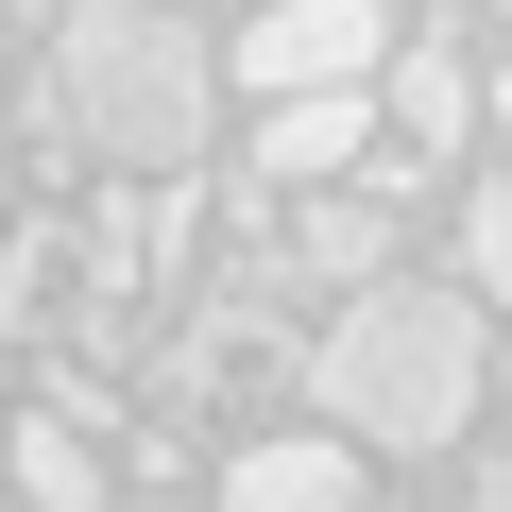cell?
Masks as SVG:
<instances>
[{"label":"cell","instance_id":"cell-1","mask_svg":"<svg viewBox=\"0 0 512 512\" xmlns=\"http://www.w3.org/2000/svg\"><path fill=\"white\" fill-rule=\"evenodd\" d=\"M35 120L86 137L103 171L137 188H205V120H222V52L154 0H52V69H35Z\"/></svg>","mask_w":512,"mask_h":512},{"label":"cell","instance_id":"cell-3","mask_svg":"<svg viewBox=\"0 0 512 512\" xmlns=\"http://www.w3.org/2000/svg\"><path fill=\"white\" fill-rule=\"evenodd\" d=\"M256 103H325V86H376L393 69V0H256L222 35Z\"/></svg>","mask_w":512,"mask_h":512},{"label":"cell","instance_id":"cell-8","mask_svg":"<svg viewBox=\"0 0 512 512\" xmlns=\"http://www.w3.org/2000/svg\"><path fill=\"white\" fill-rule=\"evenodd\" d=\"M18 495H35V512H137V495L103 478V444H86V427H35V444H18Z\"/></svg>","mask_w":512,"mask_h":512},{"label":"cell","instance_id":"cell-7","mask_svg":"<svg viewBox=\"0 0 512 512\" xmlns=\"http://www.w3.org/2000/svg\"><path fill=\"white\" fill-rule=\"evenodd\" d=\"M376 120H393V137H427V154H461V137H478V69H461L444 35H393V69H376Z\"/></svg>","mask_w":512,"mask_h":512},{"label":"cell","instance_id":"cell-13","mask_svg":"<svg viewBox=\"0 0 512 512\" xmlns=\"http://www.w3.org/2000/svg\"><path fill=\"white\" fill-rule=\"evenodd\" d=\"M154 18H205V0H154Z\"/></svg>","mask_w":512,"mask_h":512},{"label":"cell","instance_id":"cell-14","mask_svg":"<svg viewBox=\"0 0 512 512\" xmlns=\"http://www.w3.org/2000/svg\"><path fill=\"white\" fill-rule=\"evenodd\" d=\"M0 222H18V205H0Z\"/></svg>","mask_w":512,"mask_h":512},{"label":"cell","instance_id":"cell-9","mask_svg":"<svg viewBox=\"0 0 512 512\" xmlns=\"http://www.w3.org/2000/svg\"><path fill=\"white\" fill-rule=\"evenodd\" d=\"M35 325H52V239H35V222H0V359H18Z\"/></svg>","mask_w":512,"mask_h":512},{"label":"cell","instance_id":"cell-4","mask_svg":"<svg viewBox=\"0 0 512 512\" xmlns=\"http://www.w3.org/2000/svg\"><path fill=\"white\" fill-rule=\"evenodd\" d=\"M359 495H376V478H359V444H325V427H291V444H239L205 512H359Z\"/></svg>","mask_w":512,"mask_h":512},{"label":"cell","instance_id":"cell-2","mask_svg":"<svg viewBox=\"0 0 512 512\" xmlns=\"http://www.w3.org/2000/svg\"><path fill=\"white\" fill-rule=\"evenodd\" d=\"M308 393H325L342 444H461V410H478V308L376 274V291H342V325L308 342Z\"/></svg>","mask_w":512,"mask_h":512},{"label":"cell","instance_id":"cell-5","mask_svg":"<svg viewBox=\"0 0 512 512\" xmlns=\"http://www.w3.org/2000/svg\"><path fill=\"white\" fill-rule=\"evenodd\" d=\"M256 171H274L291 205H308V188H342V171H376V86H325V103H274V120H256Z\"/></svg>","mask_w":512,"mask_h":512},{"label":"cell","instance_id":"cell-12","mask_svg":"<svg viewBox=\"0 0 512 512\" xmlns=\"http://www.w3.org/2000/svg\"><path fill=\"white\" fill-rule=\"evenodd\" d=\"M478 137H495V154H512V86H478Z\"/></svg>","mask_w":512,"mask_h":512},{"label":"cell","instance_id":"cell-6","mask_svg":"<svg viewBox=\"0 0 512 512\" xmlns=\"http://www.w3.org/2000/svg\"><path fill=\"white\" fill-rule=\"evenodd\" d=\"M291 274L376 291V274H393V188H308V205H291Z\"/></svg>","mask_w":512,"mask_h":512},{"label":"cell","instance_id":"cell-11","mask_svg":"<svg viewBox=\"0 0 512 512\" xmlns=\"http://www.w3.org/2000/svg\"><path fill=\"white\" fill-rule=\"evenodd\" d=\"M461 512H512V444H495V461H478V478H461Z\"/></svg>","mask_w":512,"mask_h":512},{"label":"cell","instance_id":"cell-10","mask_svg":"<svg viewBox=\"0 0 512 512\" xmlns=\"http://www.w3.org/2000/svg\"><path fill=\"white\" fill-rule=\"evenodd\" d=\"M461 274H478V308H512V188L461 205Z\"/></svg>","mask_w":512,"mask_h":512}]
</instances>
